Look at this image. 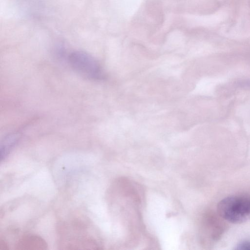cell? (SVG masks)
<instances>
[{"label":"cell","instance_id":"obj_1","mask_svg":"<svg viewBox=\"0 0 250 250\" xmlns=\"http://www.w3.org/2000/svg\"><path fill=\"white\" fill-rule=\"evenodd\" d=\"M219 215L229 222L240 224L250 219V197L234 195L226 197L217 205Z\"/></svg>","mask_w":250,"mask_h":250},{"label":"cell","instance_id":"obj_2","mask_svg":"<svg viewBox=\"0 0 250 250\" xmlns=\"http://www.w3.org/2000/svg\"><path fill=\"white\" fill-rule=\"evenodd\" d=\"M68 61L72 68L83 76L92 80H101L104 77L99 62L85 52H74L69 55Z\"/></svg>","mask_w":250,"mask_h":250},{"label":"cell","instance_id":"obj_3","mask_svg":"<svg viewBox=\"0 0 250 250\" xmlns=\"http://www.w3.org/2000/svg\"><path fill=\"white\" fill-rule=\"evenodd\" d=\"M236 250H250V242L244 241L239 243L236 247Z\"/></svg>","mask_w":250,"mask_h":250}]
</instances>
